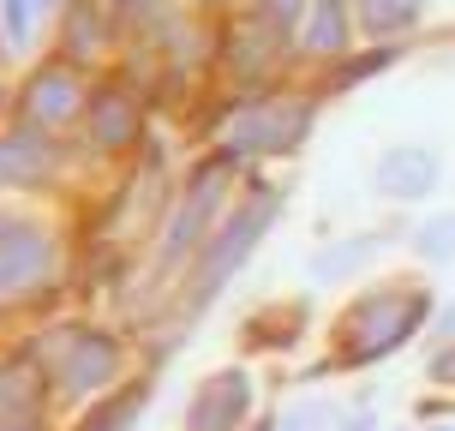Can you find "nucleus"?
<instances>
[{
	"label": "nucleus",
	"mask_w": 455,
	"mask_h": 431,
	"mask_svg": "<svg viewBox=\"0 0 455 431\" xmlns=\"http://www.w3.org/2000/svg\"><path fill=\"white\" fill-rule=\"evenodd\" d=\"M240 180H246V162H234L222 144H204L198 156L186 162L180 186H174V198L162 210L150 246H144V270H138V294H150L156 312H168L180 275L192 270V258L204 251V240L216 234L228 204L240 198Z\"/></svg>",
	"instance_id": "1"
},
{
	"label": "nucleus",
	"mask_w": 455,
	"mask_h": 431,
	"mask_svg": "<svg viewBox=\"0 0 455 431\" xmlns=\"http://www.w3.org/2000/svg\"><path fill=\"white\" fill-rule=\"evenodd\" d=\"M72 222L60 204L0 198V318L43 323L67 312Z\"/></svg>",
	"instance_id": "2"
},
{
	"label": "nucleus",
	"mask_w": 455,
	"mask_h": 431,
	"mask_svg": "<svg viewBox=\"0 0 455 431\" xmlns=\"http://www.w3.org/2000/svg\"><path fill=\"white\" fill-rule=\"evenodd\" d=\"M282 210H288V192L275 180H251L240 186V198L228 204V216L216 222V234L204 240V251L192 258V270L180 275V288H174V299H168V336H180L186 330H198V323L216 312V299L246 275V264L264 251V240L275 234V222H282Z\"/></svg>",
	"instance_id": "3"
},
{
	"label": "nucleus",
	"mask_w": 455,
	"mask_h": 431,
	"mask_svg": "<svg viewBox=\"0 0 455 431\" xmlns=\"http://www.w3.org/2000/svg\"><path fill=\"white\" fill-rule=\"evenodd\" d=\"M36 365L54 384V402H60V419L72 408H84L96 395H108L114 384H126L138 365V336L114 318H96V312H54V318L30 323L24 330Z\"/></svg>",
	"instance_id": "4"
},
{
	"label": "nucleus",
	"mask_w": 455,
	"mask_h": 431,
	"mask_svg": "<svg viewBox=\"0 0 455 431\" xmlns=\"http://www.w3.org/2000/svg\"><path fill=\"white\" fill-rule=\"evenodd\" d=\"M437 312V288L419 275H395V282H371L330 318V371H371V365L395 360L408 341L426 336Z\"/></svg>",
	"instance_id": "5"
},
{
	"label": "nucleus",
	"mask_w": 455,
	"mask_h": 431,
	"mask_svg": "<svg viewBox=\"0 0 455 431\" xmlns=\"http://www.w3.org/2000/svg\"><path fill=\"white\" fill-rule=\"evenodd\" d=\"M318 96L312 91H264V96H228L222 108L210 114V144H222L234 162H282L299 156L312 132H318Z\"/></svg>",
	"instance_id": "6"
},
{
	"label": "nucleus",
	"mask_w": 455,
	"mask_h": 431,
	"mask_svg": "<svg viewBox=\"0 0 455 431\" xmlns=\"http://www.w3.org/2000/svg\"><path fill=\"white\" fill-rule=\"evenodd\" d=\"M150 144V102L120 67L96 72L91 78V102H84V120H78V168H96V174H120L126 162Z\"/></svg>",
	"instance_id": "7"
},
{
	"label": "nucleus",
	"mask_w": 455,
	"mask_h": 431,
	"mask_svg": "<svg viewBox=\"0 0 455 431\" xmlns=\"http://www.w3.org/2000/svg\"><path fill=\"white\" fill-rule=\"evenodd\" d=\"M91 78L96 72L72 67L67 54L48 48V54L30 60V67H19L6 120L36 126V132H48V138H78V120H84V102H91Z\"/></svg>",
	"instance_id": "8"
},
{
	"label": "nucleus",
	"mask_w": 455,
	"mask_h": 431,
	"mask_svg": "<svg viewBox=\"0 0 455 431\" xmlns=\"http://www.w3.org/2000/svg\"><path fill=\"white\" fill-rule=\"evenodd\" d=\"M78 150L72 138H48L36 126L0 120V198H36V204H67L78 180Z\"/></svg>",
	"instance_id": "9"
},
{
	"label": "nucleus",
	"mask_w": 455,
	"mask_h": 431,
	"mask_svg": "<svg viewBox=\"0 0 455 431\" xmlns=\"http://www.w3.org/2000/svg\"><path fill=\"white\" fill-rule=\"evenodd\" d=\"M294 54V36L264 24L251 6H234L216 24V72L228 78V96H264L282 91V67Z\"/></svg>",
	"instance_id": "10"
},
{
	"label": "nucleus",
	"mask_w": 455,
	"mask_h": 431,
	"mask_svg": "<svg viewBox=\"0 0 455 431\" xmlns=\"http://www.w3.org/2000/svg\"><path fill=\"white\" fill-rule=\"evenodd\" d=\"M251 419H258V371L246 360H234L192 384L180 431H246Z\"/></svg>",
	"instance_id": "11"
},
{
	"label": "nucleus",
	"mask_w": 455,
	"mask_h": 431,
	"mask_svg": "<svg viewBox=\"0 0 455 431\" xmlns=\"http://www.w3.org/2000/svg\"><path fill=\"white\" fill-rule=\"evenodd\" d=\"M43 419H60L54 384L36 365L30 341L6 336V347H0V426H43Z\"/></svg>",
	"instance_id": "12"
},
{
	"label": "nucleus",
	"mask_w": 455,
	"mask_h": 431,
	"mask_svg": "<svg viewBox=\"0 0 455 431\" xmlns=\"http://www.w3.org/2000/svg\"><path fill=\"white\" fill-rule=\"evenodd\" d=\"M437 186H443V156H437L432 144H384L378 162H371V192L384 198V204H426Z\"/></svg>",
	"instance_id": "13"
},
{
	"label": "nucleus",
	"mask_w": 455,
	"mask_h": 431,
	"mask_svg": "<svg viewBox=\"0 0 455 431\" xmlns=\"http://www.w3.org/2000/svg\"><path fill=\"white\" fill-rule=\"evenodd\" d=\"M54 54H67L72 67L84 72H108L120 60V36L102 0H67L60 19H54Z\"/></svg>",
	"instance_id": "14"
},
{
	"label": "nucleus",
	"mask_w": 455,
	"mask_h": 431,
	"mask_svg": "<svg viewBox=\"0 0 455 431\" xmlns=\"http://www.w3.org/2000/svg\"><path fill=\"white\" fill-rule=\"evenodd\" d=\"M156 402V365H138L126 384H114L108 395H96L84 408H72L60 419V431H138L144 426V413Z\"/></svg>",
	"instance_id": "15"
},
{
	"label": "nucleus",
	"mask_w": 455,
	"mask_h": 431,
	"mask_svg": "<svg viewBox=\"0 0 455 431\" xmlns=\"http://www.w3.org/2000/svg\"><path fill=\"white\" fill-rule=\"evenodd\" d=\"M354 36H360L354 0H312L306 19H299V30H294V54L312 60V67H330L341 54H354Z\"/></svg>",
	"instance_id": "16"
},
{
	"label": "nucleus",
	"mask_w": 455,
	"mask_h": 431,
	"mask_svg": "<svg viewBox=\"0 0 455 431\" xmlns=\"http://www.w3.org/2000/svg\"><path fill=\"white\" fill-rule=\"evenodd\" d=\"M384 246H389V240L378 234V227H360V234L323 240V246L306 258V282H312V288H347L360 270L378 264V251H384Z\"/></svg>",
	"instance_id": "17"
},
{
	"label": "nucleus",
	"mask_w": 455,
	"mask_h": 431,
	"mask_svg": "<svg viewBox=\"0 0 455 431\" xmlns=\"http://www.w3.org/2000/svg\"><path fill=\"white\" fill-rule=\"evenodd\" d=\"M408 48L402 43H371V48H354V54H341V60H330V67L312 78V96L318 102H330V96H347L360 91V84H371V78H384L395 60H402Z\"/></svg>",
	"instance_id": "18"
},
{
	"label": "nucleus",
	"mask_w": 455,
	"mask_h": 431,
	"mask_svg": "<svg viewBox=\"0 0 455 431\" xmlns=\"http://www.w3.org/2000/svg\"><path fill=\"white\" fill-rule=\"evenodd\" d=\"M306 336V299H270L240 323V347L246 354H288Z\"/></svg>",
	"instance_id": "19"
},
{
	"label": "nucleus",
	"mask_w": 455,
	"mask_h": 431,
	"mask_svg": "<svg viewBox=\"0 0 455 431\" xmlns=\"http://www.w3.org/2000/svg\"><path fill=\"white\" fill-rule=\"evenodd\" d=\"M102 6H108L114 36H120V54H126V48H150L156 43L186 0H102Z\"/></svg>",
	"instance_id": "20"
},
{
	"label": "nucleus",
	"mask_w": 455,
	"mask_h": 431,
	"mask_svg": "<svg viewBox=\"0 0 455 431\" xmlns=\"http://www.w3.org/2000/svg\"><path fill=\"white\" fill-rule=\"evenodd\" d=\"M354 24L365 43H408L426 24V0H354Z\"/></svg>",
	"instance_id": "21"
},
{
	"label": "nucleus",
	"mask_w": 455,
	"mask_h": 431,
	"mask_svg": "<svg viewBox=\"0 0 455 431\" xmlns=\"http://www.w3.org/2000/svg\"><path fill=\"white\" fill-rule=\"evenodd\" d=\"M48 36V19L36 12V0H0V54L12 60V67H30Z\"/></svg>",
	"instance_id": "22"
},
{
	"label": "nucleus",
	"mask_w": 455,
	"mask_h": 431,
	"mask_svg": "<svg viewBox=\"0 0 455 431\" xmlns=\"http://www.w3.org/2000/svg\"><path fill=\"white\" fill-rule=\"evenodd\" d=\"M408 251L426 264V270H450L455 264V210H432L426 222H413Z\"/></svg>",
	"instance_id": "23"
},
{
	"label": "nucleus",
	"mask_w": 455,
	"mask_h": 431,
	"mask_svg": "<svg viewBox=\"0 0 455 431\" xmlns=\"http://www.w3.org/2000/svg\"><path fill=\"white\" fill-rule=\"evenodd\" d=\"M336 402L330 395H299L288 408L275 413V431H336Z\"/></svg>",
	"instance_id": "24"
},
{
	"label": "nucleus",
	"mask_w": 455,
	"mask_h": 431,
	"mask_svg": "<svg viewBox=\"0 0 455 431\" xmlns=\"http://www.w3.org/2000/svg\"><path fill=\"white\" fill-rule=\"evenodd\" d=\"M246 6H251V12H258L264 24H275L282 36H294V30H299V19H306V6H312V0H246Z\"/></svg>",
	"instance_id": "25"
},
{
	"label": "nucleus",
	"mask_w": 455,
	"mask_h": 431,
	"mask_svg": "<svg viewBox=\"0 0 455 431\" xmlns=\"http://www.w3.org/2000/svg\"><path fill=\"white\" fill-rule=\"evenodd\" d=\"M426 384H432L437 395H455V341L426 354Z\"/></svg>",
	"instance_id": "26"
},
{
	"label": "nucleus",
	"mask_w": 455,
	"mask_h": 431,
	"mask_svg": "<svg viewBox=\"0 0 455 431\" xmlns=\"http://www.w3.org/2000/svg\"><path fill=\"white\" fill-rule=\"evenodd\" d=\"M426 341H432V347H450L455 341V299H437L432 323H426Z\"/></svg>",
	"instance_id": "27"
},
{
	"label": "nucleus",
	"mask_w": 455,
	"mask_h": 431,
	"mask_svg": "<svg viewBox=\"0 0 455 431\" xmlns=\"http://www.w3.org/2000/svg\"><path fill=\"white\" fill-rule=\"evenodd\" d=\"M336 431H384V419L365 408V402H354V408H341V413H336Z\"/></svg>",
	"instance_id": "28"
},
{
	"label": "nucleus",
	"mask_w": 455,
	"mask_h": 431,
	"mask_svg": "<svg viewBox=\"0 0 455 431\" xmlns=\"http://www.w3.org/2000/svg\"><path fill=\"white\" fill-rule=\"evenodd\" d=\"M6 102H12V60L0 54V120H6Z\"/></svg>",
	"instance_id": "29"
},
{
	"label": "nucleus",
	"mask_w": 455,
	"mask_h": 431,
	"mask_svg": "<svg viewBox=\"0 0 455 431\" xmlns=\"http://www.w3.org/2000/svg\"><path fill=\"white\" fill-rule=\"evenodd\" d=\"M60 6H67V0H36V12H43V19H48V24L60 19Z\"/></svg>",
	"instance_id": "30"
},
{
	"label": "nucleus",
	"mask_w": 455,
	"mask_h": 431,
	"mask_svg": "<svg viewBox=\"0 0 455 431\" xmlns=\"http://www.w3.org/2000/svg\"><path fill=\"white\" fill-rule=\"evenodd\" d=\"M0 431H60V419H43V426H0Z\"/></svg>",
	"instance_id": "31"
},
{
	"label": "nucleus",
	"mask_w": 455,
	"mask_h": 431,
	"mask_svg": "<svg viewBox=\"0 0 455 431\" xmlns=\"http://www.w3.org/2000/svg\"><path fill=\"white\" fill-rule=\"evenodd\" d=\"M246 431H275V413H258V419H251Z\"/></svg>",
	"instance_id": "32"
},
{
	"label": "nucleus",
	"mask_w": 455,
	"mask_h": 431,
	"mask_svg": "<svg viewBox=\"0 0 455 431\" xmlns=\"http://www.w3.org/2000/svg\"><path fill=\"white\" fill-rule=\"evenodd\" d=\"M419 431H455V426H450V419H437V426H419Z\"/></svg>",
	"instance_id": "33"
},
{
	"label": "nucleus",
	"mask_w": 455,
	"mask_h": 431,
	"mask_svg": "<svg viewBox=\"0 0 455 431\" xmlns=\"http://www.w3.org/2000/svg\"><path fill=\"white\" fill-rule=\"evenodd\" d=\"M384 431H413V426H384Z\"/></svg>",
	"instance_id": "34"
},
{
	"label": "nucleus",
	"mask_w": 455,
	"mask_h": 431,
	"mask_svg": "<svg viewBox=\"0 0 455 431\" xmlns=\"http://www.w3.org/2000/svg\"><path fill=\"white\" fill-rule=\"evenodd\" d=\"M0 347H6V336H0Z\"/></svg>",
	"instance_id": "35"
}]
</instances>
